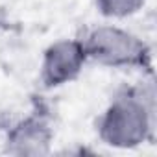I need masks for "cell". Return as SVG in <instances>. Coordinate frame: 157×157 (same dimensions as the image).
<instances>
[{
  "mask_svg": "<svg viewBox=\"0 0 157 157\" xmlns=\"http://www.w3.org/2000/svg\"><path fill=\"white\" fill-rule=\"evenodd\" d=\"M98 139L117 150H133L153 137V93L142 87L120 91L96 120Z\"/></svg>",
  "mask_w": 157,
  "mask_h": 157,
  "instance_id": "1",
  "label": "cell"
},
{
  "mask_svg": "<svg viewBox=\"0 0 157 157\" xmlns=\"http://www.w3.org/2000/svg\"><path fill=\"white\" fill-rule=\"evenodd\" d=\"M89 61L109 68H150L151 50L135 33L115 26L100 24L83 37Z\"/></svg>",
  "mask_w": 157,
  "mask_h": 157,
  "instance_id": "2",
  "label": "cell"
},
{
  "mask_svg": "<svg viewBox=\"0 0 157 157\" xmlns=\"http://www.w3.org/2000/svg\"><path fill=\"white\" fill-rule=\"evenodd\" d=\"M89 63L83 39L67 37L54 41L43 52L39 65V82L44 89H57L78 80Z\"/></svg>",
  "mask_w": 157,
  "mask_h": 157,
  "instance_id": "3",
  "label": "cell"
},
{
  "mask_svg": "<svg viewBox=\"0 0 157 157\" xmlns=\"http://www.w3.org/2000/svg\"><path fill=\"white\" fill-rule=\"evenodd\" d=\"M54 129L50 122L39 115L24 117L6 128L4 151L17 157H41L52 151Z\"/></svg>",
  "mask_w": 157,
  "mask_h": 157,
  "instance_id": "4",
  "label": "cell"
},
{
  "mask_svg": "<svg viewBox=\"0 0 157 157\" xmlns=\"http://www.w3.org/2000/svg\"><path fill=\"white\" fill-rule=\"evenodd\" d=\"M96 10L102 17L105 19H128L137 15L146 0H94Z\"/></svg>",
  "mask_w": 157,
  "mask_h": 157,
  "instance_id": "5",
  "label": "cell"
}]
</instances>
